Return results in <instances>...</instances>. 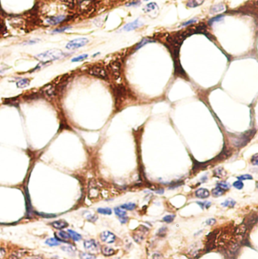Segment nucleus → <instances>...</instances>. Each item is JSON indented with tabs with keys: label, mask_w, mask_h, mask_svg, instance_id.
Masks as SVG:
<instances>
[{
	"label": "nucleus",
	"mask_w": 258,
	"mask_h": 259,
	"mask_svg": "<svg viewBox=\"0 0 258 259\" xmlns=\"http://www.w3.org/2000/svg\"><path fill=\"white\" fill-rule=\"evenodd\" d=\"M258 154H256L255 155H254L252 156V159H251V162L252 164L254 165V166H257L258 164Z\"/></svg>",
	"instance_id": "f704fd0d"
},
{
	"label": "nucleus",
	"mask_w": 258,
	"mask_h": 259,
	"mask_svg": "<svg viewBox=\"0 0 258 259\" xmlns=\"http://www.w3.org/2000/svg\"><path fill=\"white\" fill-rule=\"evenodd\" d=\"M166 227L160 228V230H159V232H158V234L161 235V236H164L165 234H166Z\"/></svg>",
	"instance_id": "ea45409f"
},
{
	"label": "nucleus",
	"mask_w": 258,
	"mask_h": 259,
	"mask_svg": "<svg viewBox=\"0 0 258 259\" xmlns=\"http://www.w3.org/2000/svg\"><path fill=\"white\" fill-rule=\"evenodd\" d=\"M5 253V252L4 249H2V248H0V258L2 257V256H4Z\"/></svg>",
	"instance_id": "79ce46f5"
},
{
	"label": "nucleus",
	"mask_w": 258,
	"mask_h": 259,
	"mask_svg": "<svg viewBox=\"0 0 258 259\" xmlns=\"http://www.w3.org/2000/svg\"><path fill=\"white\" fill-rule=\"evenodd\" d=\"M100 238L104 243H113L116 240V236L110 231H104L100 234Z\"/></svg>",
	"instance_id": "39448f33"
},
{
	"label": "nucleus",
	"mask_w": 258,
	"mask_h": 259,
	"mask_svg": "<svg viewBox=\"0 0 258 259\" xmlns=\"http://www.w3.org/2000/svg\"><path fill=\"white\" fill-rule=\"evenodd\" d=\"M196 21H197V19H191V20H190V21H187V22H185V23H183V27H185V26H188V25L191 24V23H195V22H196Z\"/></svg>",
	"instance_id": "58836bf2"
},
{
	"label": "nucleus",
	"mask_w": 258,
	"mask_h": 259,
	"mask_svg": "<svg viewBox=\"0 0 258 259\" xmlns=\"http://www.w3.org/2000/svg\"><path fill=\"white\" fill-rule=\"evenodd\" d=\"M154 42V41H153V40H149V39H147V38H144L143 40H141V42H140L139 43V45H138L137 48H136L138 49V48H141V46H146V44L149 43V42Z\"/></svg>",
	"instance_id": "a878e982"
},
{
	"label": "nucleus",
	"mask_w": 258,
	"mask_h": 259,
	"mask_svg": "<svg viewBox=\"0 0 258 259\" xmlns=\"http://www.w3.org/2000/svg\"><path fill=\"white\" fill-rule=\"evenodd\" d=\"M221 205L223 206H227V207H234L235 205V202L232 199H229L226 200L225 202H223Z\"/></svg>",
	"instance_id": "5701e85b"
},
{
	"label": "nucleus",
	"mask_w": 258,
	"mask_h": 259,
	"mask_svg": "<svg viewBox=\"0 0 258 259\" xmlns=\"http://www.w3.org/2000/svg\"><path fill=\"white\" fill-rule=\"evenodd\" d=\"M118 219H119V221H121V224H126V223L128 221V217H127V216H125V215L119 217Z\"/></svg>",
	"instance_id": "c9c22d12"
},
{
	"label": "nucleus",
	"mask_w": 258,
	"mask_h": 259,
	"mask_svg": "<svg viewBox=\"0 0 258 259\" xmlns=\"http://www.w3.org/2000/svg\"><path fill=\"white\" fill-rule=\"evenodd\" d=\"M79 257L81 258H96L95 255H92V254H89V253H81L79 255Z\"/></svg>",
	"instance_id": "7c9ffc66"
},
{
	"label": "nucleus",
	"mask_w": 258,
	"mask_h": 259,
	"mask_svg": "<svg viewBox=\"0 0 258 259\" xmlns=\"http://www.w3.org/2000/svg\"><path fill=\"white\" fill-rule=\"evenodd\" d=\"M89 73L92 76H95L101 78V79H108V74H107L106 70L102 66H92L89 70Z\"/></svg>",
	"instance_id": "7ed1b4c3"
},
{
	"label": "nucleus",
	"mask_w": 258,
	"mask_h": 259,
	"mask_svg": "<svg viewBox=\"0 0 258 259\" xmlns=\"http://www.w3.org/2000/svg\"><path fill=\"white\" fill-rule=\"evenodd\" d=\"M115 213L117 216H118V217H121V216H123V215H126V211L125 210L122 209V208H119V207H116L115 208Z\"/></svg>",
	"instance_id": "4be33fe9"
},
{
	"label": "nucleus",
	"mask_w": 258,
	"mask_h": 259,
	"mask_svg": "<svg viewBox=\"0 0 258 259\" xmlns=\"http://www.w3.org/2000/svg\"><path fill=\"white\" fill-rule=\"evenodd\" d=\"M83 245H84V247H85V249H86V250L91 252L98 251V247H99L98 243H97L96 240H93L85 241L84 243H83Z\"/></svg>",
	"instance_id": "423d86ee"
},
{
	"label": "nucleus",
	"mask_w": 258,
	"mask_h": 259,
	"mask_svg": "<svg viewBox=\"0 0 258 259\" xmlns=\"http://www.w3.org/2000/svg\"><path fill=\"white\" fill-rule=\"evenodd\" d=\"M83 216H84V218H85L86 219L92 222H95L96 220L98 219V217H97L96 215L92 214L90 211H85V212L83 213Z\"/></svg>",
	"instance_id": "2eb2a0df"
},
{
	"label": "nucleus",
	"mask_w": 258,
	"mask_h": 259,
	"mask_svg": "<svg viewBox=\"0 0 258 259\" xmlns=\"http://www.w3.org/2000/svg\"><path fill=\"white\" fill-rule=\"evenodd\" d=\"M61 249L64 250V251H66V252H74L76 251V248L73 246H62Z\"/></svg>",
	"instance_id": "473e14b6"
},
{
	"label": "nucleus",
	"mask_w": 258,
	"mask_h": 259,
	"mask_svg": "<svg viewBox=\"0 0 258 259\" xmlns=\"http://www.w3.org/2000/svg\"><path fill=\"white\" fill-rule=\"evenodd\" d=\"M195 196L201 199H205L210 196V192L205 188H200L196 191Z\"/></svg>",
	"instance_id": "9d476101"
},
{
	"label": "nucleus",
	"mask_w": 258,
	"mask_h": 259,
	"mask_svg": "<svg viewBox=\"0 0 258 259\" xmlns=\"http://www.w3.org/2000/svg\"><path fill=\"white\" fill-rule=\"evenodd\" d=\"M65 56V53L59 49H52L49 50L45 52H42L41 54H37L36 58L40 60L42 63H49L55 60H59L61 58Z\"/></svg>",
	"instance_id": "f257e3e1"
},
{
	"label": "nucleus",
	"mask_w": 258,
	"mask_h": 259,
	"mask_svg": "<svg viewBox=\"0 0 258 259\" xmlns=\"http://www.w3.org/2000/svg\"><path fill=\"white\" fill-rule=\"evenodd\" d=\"M88 54H82V55H79V56L75 57V58H72L71 61L72 62H78V61H81V60H85L86 58H88Z\"/></svg>",
	"instance_id": "393cba45"
},
{
	"label": "nucleus",
	"mask_w": 258,
	"mask_h": 259,
	"mask_svg": "<svg viewBox=\"0 0 258 259\" xmlns=\"http://www.w3.org/2000/svg\"><path fill=\"white\" fill-rule=\"evenodd\" d=\"M102 253L106 256H110L115 254V250L111 249L110 247L104 246L102 248Z\"/></svg>",
	"instance_id": "6ab92c4d"
},
{
	"label": "nucleus",
	"mask_w": 258,
	"mask_h": 259,
	"mask_svg": "<svg viewBox=\"0 0 258 259\" xmlns=\"http://www.w3.org/2000/svg\"><path fill=\"white\" fill-rule=\"evenodd\" d=\"M215 223H216V219H214V218H210V219L207 220L206 222H205V224L207 225H214Z\"/></svg>",
	"instance_id": "4c0bfd02"
},
{
	"label": "nucleus",
	"mask_w": 258,
	"mask_h": 259,
	"mask_svg": "<svg viewBox=\"0 0 258 259\" xmlns=\"http://www.w3.org/2000/svg\"><path fill=\"white\" fill-rule=\"evenodd\" d=\"M245 224H244V223L243 224L246 227V229H251V228H252L254 224H257V214H251L249 217L245 218Z\"/></svg>",
	"instance_id": "6e6552de"
},
{
	"label": "nucleus",
	"mask_w": 258,
	"mask_h": 259,
	"mask_svg": "<svg viewBox=\"0 0 258 259\" xmlns=\"http://www.w3.org/2000/svg\"><path fill=\"white\" fill-rule=\"evenodd\" d=\"M46 243L50 246H55L60 245V241L55 238H50L46 241Z\"/></svg>",
	"instance_id": "aec40b11"
},
{
	"label": "nucleus",
	"mask_w": 258,
	"mask_h": 259,
	"mask_svg": "<svg viewBox=\"0 0 258 259\" xmlns=\"http://www.w3.org/2000/svg\"><path fill=\"white\" fill-rule=\"evenodd\" d=\"M55 236H56L57 239H58L59 241H67L68 240L70 239V235L67 233L65 232V231H59V232H57L55 234Z\"/></svg>",
	"instance_id": "f8f14e48"
},
{
	"label": "nucleus",
	"mask_w": 258,
	"mask_h": 259,
	"mask_svg": "<svg viewBox=\"0 0 258 259\" xmlns=\"http://www.w3.org/2000/svg\"><path fill=\"white\" fill-rule=\"evenodd\" d=\"M97 211L98 213L103 214V215H110L112 213L111 209L109 208H99V209H98Z\"/></svg>",
	"instance_id": "b1692460"
},
{
	"label": "nucleus",
	"mask_w": 258,
	"mask_h": 259,
	"mask_svg": "<svg viewBox=\"0 0 258 259\" xmlns=\"http://www.w3.org/2000/svg\"><path fill=\"white\" fill-rule=\"evenodd\" d=\"M225 10V6L223 3H220V4H217L216 5H214L212 6V8H210V12L213 13V14H215V13L220 12V11H223Z\"/></svg>",
	"instance_id": "4468645a"
},
{
	"label": "nucleus",
	"mask_w": 258,
	"mask_h": 259,
	"mask_svg": "<svg viewBox=\"0 0 258 259\" xmlns=\"http://www.w3.org/2000/svg\"><path fill=\"white\" fill-rule=\"evenodd\" d=\"M65 19V16H57V17H52L47 20V23L51 25H56L58 23L62 22Z\"/></svg>",
	"instance_id": "9b49d317"
},
{
	"label": "nucleus",
	"mask_w": 258,
	"mask_h": 259,
	"mask_svg": "<svg viewBox=\"0 0 258 259\" xmlns=\"http://www.w3.org/2000/svg\"><path fill=\"white\" fill-rule=\"evenodd\" d=\"M204 0H188L186 5L189 8H195L203 4Z\"/></svg>",
	"instance_id": "ddd939ff"
},
{
	"label": "nucleus",
	"mask_w": 258,
	"mask_h": 259,
	"mask_svg": "<svg viewBox=\"0 0 258 259\" xmlns=\"http://www.w3.org/2000/svg\"><path fill=\"white\" fill-rule=\"evenodd\" d=\"M143 11L146 14H148L150 17H155L159 12V8L156 3L152 2V3L146 5L145 8H143Z\"/></svg>",
	"instance_id": "20e7f679"
},
{
	"label": "nucleus",
	"mask_w": 258,
	"mask_h": 259,
	"mask_svg": "<svg viewBox=\"0 0 258 259\" xmlns=\"http://www.w3.org/2000/svg\"><path fill=\"white\" fill-rule=\"evenodd\" d=\"M71 29V27H62V28H59V29H56L55 30L54 33H61V32H64L65 30H69Z\"/></svg>",
	"instance_id": "e433bc0d"
},
{
	"label": "nucleus",
	"mask_w": 258,
	"mask_h": 259,
	"mask_svg": "<svg viewBox=\"0 0 258 259\" xmlns=\"http://www.w3.org/2000/svg\"><path fill=\"white\" fill-rule=\"evenodd\" d=\"M217 186L220 187L223 189V190H229V189L230 188V187H231L229 184L225 182V181H221V182L218 183V184H217Z\"/></svg>",
	"instance_id": "bb28decb"
},
{
	"label": "nucleus",
	"mask_w": 258,
	"mask_h": 259,
	"mask_svg": "<svg viewBox=\"0 0 258 259\" xmlns=\"http://www.w3.org/2000/svg\"><path fill=\"white\" fill-rule=\"evenodd\" d=\"M211 193L215 197H220V196L223 195V193H224V190L220 188V187H216V188L213 189L212 191H211Z\"/></svg>",
	"instance_id": "f3484780"
},
{
	"label": "nucleus",
	"mask_w": 258,
	"mask_h": 259,
	"mask_svg": "<svg viewBox=\"0 0 258 259\" xmlns=\"http://www.w3.org/2000/svg\"><path fill=\"white\" fill-rule=\"evenodd\" d=\"M89 42V40L86 38H78L73 40H71L66 45V48L69 50L76 49V48H81L86 46Z\"/></svg>",
	"instance_id": "f03ea898"
},
{
	"label": "nucleus",
	"mask_w": 258,
	"mask_h": 259,
	"mask_svg": "<svg viewBox=\"0 0 258 259\" xmlns=\"http://www.w3.org/2000/svg\"><path fill=\"white\" fill-rule=\"evenodd\" d=\"M223 17H224L223 15H219V16H216V17H214V18L210 19V21H209V23H210V24H212L214 22H216V21H221Z\"/></svg>",
	"instance_id": "2f4dec72"
},
{
	"label": "nucleus",
	"mask_w": 258,
	"mask_h": 259,
	"mask_svg": "<svg viewBox=\"0 0 258 259\" xmlns=\"http://www.w3.org/2000/svg\"><path fill=\"white\" fill-rule=\"evenodd\" d=\"M51 225L54 228H55V229L61 230V229H64V228L68 226V224L66 221H63V220H59V221H55L52 222Z\"/></svg>",
	"instance_id": "1a4fd4ad"
},
{
	"label": "nucleus",
	"mask_w": 258,
	"mask_h": 259,
	"mask_svg": "<svg viewBox=\"0 0 258 259\" xmlns=\"http://www.w3.org/2000/svg\"><path fill=\"white\" fill-rule=\"evenodd\" d=\"M30 84V80L28 79H21L17 82V87L19 89H24L27 87Z\"/></svg>",
	"instance_id": "dca6fc26"
},
{
	"label": "nucleus",
	"mask_w": 258,
	"mask_h": 259,
	"mask_svg": "<svg viewBox=\"0 0 258 259\" xmlns=\"http://www.w3.org/2000/svg\"><path fill=\"white\" fill-rule=\"evenodd\" d=\"M136 207V205H135V203H126V204H123V205H121V208L122 209H127V210H134Z\"/></svg>",
	"instance_id": "412c9836"
},
{
	"label": "nucleus",
	"mask_w": 258,
	"mask_h": 259,
	"mask_svg": "<svg viewBox=\"0 0 258 259\" xmlns=\"http://www.w3.org/2000/svg\"><path fill=\"white\" fill-rule=\"evenodd\" d=\"M174 218H175L174 215H170L165 216L164 218H163V221L166 222V223H171V222L174 220Z\"/></svg>",
	"instance_id": "c756f323"
},
{
	"label": "nucleus",
	"mask_w": 258,
	"mask_h": 259,
	"mask_svg": "<svg viewBox=\"0 0 258 259\" xmlns=\"http://www.w3.org/2000/svg\"><path fill=\"white\" fill-rule=\"evenodd\" d=\"M67 233H68L69 235H70V236H71V238L73 239L74 241H79L81 240L82 237H81V236H80V234H77V232H75V231H73V230H67Z\"/></svg>",
	"instance_id": "a211bd4d"
},
{
	"label": "nucleus",
	"mask_w": 258,
	"mask_h": 259,
	"mask_svg": "<svg viewBox=\"0 0 258 259\" xmlns=\"http://www.w3.org/2000/svg\"><path fill=\"white\" fill-rule=\"evenodd\" d=\"M38 214H39L40 215L46 217V218H50V217H55V216H56L55 215H48V214H42V213H38Z\"/></svg>",
	"instance_id": "a19ab883"
},
{
	"label": "nucleus",
	"mask_w": 258,
	"mask_h": 259,
	"mask_svg": "<svg viewBox=\"0 0 258 259\" xmlns=\"http://www.w3.org/2000/svg\"><path fill=\"white\" fill-rule=\"evenodd\" d=\"M214 173H215V176L216 177H219V178H220V177L223 176L225 174V172L223 171V168H216V170L214 171Z\"/></svg>",
	"instance_id": "c85d7f7f"
},
{
	"label": "nucleus",
	"mask_w": 258,
	"mask_h": 259,
	"mask_svg": "<svg viewBox=\"0 0 258 259\" xmlns=\"http://www.w3.org/2000/svg\"><path fill=\"white\" fill-rule=\"evenodd\" d=\"M233 186H234V187L238 189V190H241V189L243 188L244 184L242 183V181H241V180H238L233 183Z\"/></svg>",
	"instance_id": "cd10ccee"
},
{
	"label": "nucleus",
	"mask_w": 258,
	"mask_h": 259,
	"mask_svg": "<svg viewBox=\"0 0 258 259\" xmlns=\"http://www.w3.org/2000/svg\"><path fill=\"white\" fill-rule=\"evenodd\" d=\"M238 178L239 180H253V177L250 174H244V175H241L240 177H238Z\"/></svg>",
	"instance_id": "72a5a7b5"
},
{
	"label": "nucleus",
	"mask_w": 258,
	"mask_h": 259,
	"mask_svg": "<svg viewBox=\"0 0 258 259\" xmlns=\"http://www.w3.org/2000/svg\"><path fill=\"white\" fill-rule=\"evenodd\" d=\"M141 26H142V23L139 19H136V20H135V21L131 22V23H129L125 25L122 30H124V31H131V30H133L137 29V28L141 27Z\"/></svg>",
	"instance_id": "0eeeda50"
}]
</instances>
